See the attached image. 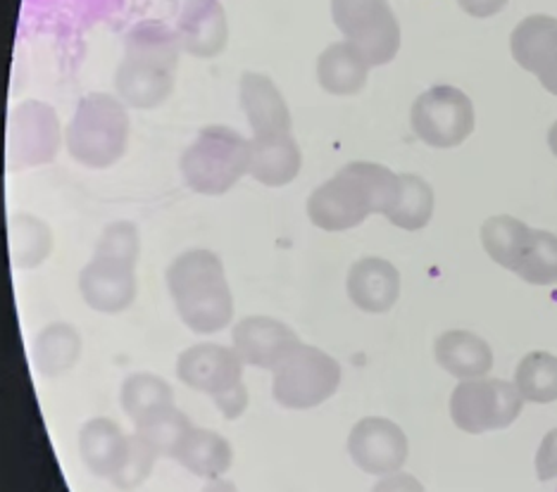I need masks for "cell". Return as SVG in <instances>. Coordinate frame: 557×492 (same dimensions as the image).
I'll return each instance as SVG.
<instances>
[{
	"mask_svg": "<svg viewBox=\"0 0 557 492\" xmlns=\"http://www.w3.org/2000/svg\"><path fill=\"white\" fill-rule=\"evenodd\" d=\"M400 193V174L376 162H348L308 198V217L326 234L350 231L370 214H388Z\"/></svg>",
	"mask_w": 557,
	"mask_h": 492,
	"instance_id": "6da1fadb",
	"label": "cell"
},
{
	"mask_svg": "<svg viewBox=\"0 0 557 492\" xmlns=\"http://www.w3.org/2000/svg\"><path fill=\"white\" fill-rule=\"evenodd\" d=\"M170 295L182 321L198 336L224 331L234 319V295L220 255L208 248L182 252L168 274Z\"/></svg>",
	"mask_w": 557,
	"mask_h": 492,
	"instance_id": "7a4b0ae2",
	"label": "cell"
},
{
	"mask_svg": "<svg viewBox=\"0 0 557 492\" xmlns=\"http://www.w3.org/2000/svg\"><path fill=\"white\" fill-rule=\"evenodd\" d=\"M132 122L126 105L108 93H91L79 100L65 129V146L72 160L88 169H108L120 162L129 146Z\"/></svg>",
	"mask_w": 557,
	"mask_h": 492,
	"instance_id": "3957f363",
	"label": "cell"
},
{
	"mask_svg": "<svg viewBox=\"0 0 557 492\" xmlns=\"http://www.w3.org/2000/svg\"><path fill=\"white\" fill-rule=\"evenodd\" d=\"M248 169L250 138L222 124L200 129L180 160V172L188 191L210 198L230 193Z\"/></svg>",
	"mask_w": 557,
	"mask_h": 492,
	"instance_id": "277c9868",
	"label": "cell"
},
{
	"mask_svg": "<svg viewBox=\"0 0 557 492\" xmlns=\"http://www.w3.org/2000/svg\"><path fill=\"white\" fill-rule=\"evenodd\" d=\"M272 395L286 409H312L324 405L341 388V364L312 345H298L272 371Z\"/></svg>",
	"mask_w": 557,
	"mask_h": 492,
	"instance_id": "5b68a950",
	"label": "cell"
},
{
	"mask_svg": "<svg viewBox=\"0 0 557 492\" xmlns=\"http://www.w3.org/2000/svg\"><path fill=\"white\" fill-rule=\"evenodd\" d=\"M522 407L524 398L517 386L503 378H470L455 386L450 395V419L470 436L512 426Z\"/></svg>",
	"mask_w": 557,
	"mask_h": 492,
	"instance_id": "8992f818",
	"label": "cell"
},
{
	"mask_svg": "<svg viewBox=\"0 0 557 492\" xmlns=\"http://www.w3.org/2000/svg\"><path fill=\"white\" fill-rule=\"evenodd\" d=\"M332 17L370 67H384L396 60L400 24L388 0H332Z\"/></svg>",
	"mask_w": 557,
	"mask_h": 492,
	"instance_id": "52a82bcc",
	"label": "cell"
},
{
	"mask_svg": "<svg viewBox=\"0 0 557 492\" xmlns=\"http://www.w3.org/2000/svg\"><path fill=\"white\" fill-rule=\"evenodd\" d=\"M410 126L426 146L441 150L458 148L474 134V103L460 88L432 86L412 103Z\"/></svg>",
	"mask_w": 557,
	"mask_h": 492,
	"instance_id": "ba28073f",
	"label": "cell"
},
{
	"mask_svg": "<svg viewBox=\"0 0 557 492\" xmlns=\"http://www.w3.org/2000/svg\"><path fill=\"white\" fill-rule=\"evenodd\" d=\"M62 129L58 112L41 100H24L10 112L8 164L10 169H27L58 157Z\"/></svg>",
	"mask_w": 557,
	"mask_h": 492,
	"instance_id": "9c48e42d",
	"label": "cell"
},
{
	"mask_svg": "<svg viewBox=\"0 0 557 492\" xmlns=\"http://www.w3.org/2000/svg\"><path fill=\"white\" fill-rule=\"evenodd\" d=\"M408 436L384 416H364L350 428L348 454L352 464L370 476H388L400 471L408 462Z\"/></svg>",
	"mask_w": 557,
	"mask_h": 492,
	"instance_id": "30bf717a",
	"label": "cell"
},
{
	"mask_svg": "<svg viewBox=\"0 0 557 492\" xmlns=\"http://www.w3.org/2000/svg\"><path fill=\"white\" fill-rule=\"evenodd\" d=\"M244 367L234 348L198 343L186 348L176 359V376L188 388L218 398L244 381Z\"/></svg>",
	"mask_w": 557,
	"mask_h": 492,
	"instance_id": "8fae6325",
	"label": "cell"
},
{
	"mask_svg": "<svg viewBox=\"0 0 557 492\" xmlns=\"http://www.w3.org/2000/svg\"><path fill=\"white\" fill-rule=\"evenodd\" d=\"M232 343L246 367L274 371L300 345V340L294 328H288L284 321L252 314L234 326Z\"/></svg>",
	"mask_w": 557,
	"mask_h": 492,
	"instance_id": "7c38bea8",
	"label": "cell"
},
{
	"mask_svg": "<svg viewBox=\"0 0 557 492\" xmlns=\"http://www.w3.org/2000/svg\"><path fill=\"white\" fill-rule=\"evenodd\" d=\"M176 65L148 55L124 53L115 72L117 98L136 110H153L174 91Z\"/></svg>",
	"mask_w": 557,
	"mask_h": 492,
	"instance_id": "4fadbf2b",
	"label": "cell"
},
{
	"mask_svg": "<svg viewBox=\"0 0 557 492\" xmlns=\"http://www.w3.org/2000/svg\"><path fill=\"white\" fill-rule=\"evenodd\" d=\"M79 290L91 310L120 314L129 310L136 300V267L115 260L94 257L79 274Z\"/></svg>",
	"mask_w": 557,
	"mask_h": 492,
	"instance_id": "5bb4252c",
	"label": "cell"
},
{
	"mask_svg": "<svg viewBox=\"0 0 557 492\" xmlns=\"http://www.w3.org/2000/svg\"><path fill=\"white\" fill-rule=\"evenodd\" d=\"M174 31L184 53L200 60L218 58L230 43V22L220 0H188Z\"/></svg>",
	"mask_w": 557,
	"mask_h": 492,
	"instance_id": "9a60e30c",
	"label": "cell"
},
{
	"mask_svg": "<svg viewBox=\"0 0 557 492\" xmlns=\"http://www.w3.org/2000/svg\"><path fill=\"white\" fill-rule=\"evenodd\" d=\"M240 108H244L252 136L290 134V110L276 84L260 72H244L238 81Z\"/></svg>",
	"mask_w": 557,
	"mask_h": 492,
	"instance_id": "2e32d148",
	"label": "cell"
},
{
	"mask_svg": "<svg viewBox=\"0 0 557 492\" xmlns=\"http://www.w3.org/2000/svg\"><path fill=\"white\" fill-rule=\"evenodd\" d=\"M352 305L367 314H386L400 298V272L384 257H362L346 279Z\"/></svg>",
	"mask_w": 557,
	"mask_h": 492,
	"instance_id": "e0dca14e",
	"label": "cell"
},
{
	"mask_svg": "<svg viewBox=\"0 0 557 492\" xmlns=\"http://www.w3.org/2000/svg\"><path fill=\"white\" fill-rule=\"evenodd\" d=\"M302 153L290 134L252 136L250 138V169L248 174L262 186L282 188L298 176Z\"/></svg>",
	"mask_w": 557,
	"mask_h": 492,
	"instance_id": "ac0fdd59",
	"label": "cell"
},
{
	"mask_svg": "<svg viewBox=\"0 0 557 492\" xmlns=\"http://www.w3.org/2000/svg\"><path fill=\"white\" fill-rule=\"evenodd\" d=\"M434 357L441 369L460 381L484 378L493 369V350L484 338L465 328L441 333L434 343Z\"/></svg>",
	"mask_w": 557,
	"mask_h": 492,
	"instance_id": "d6986e66",
	"label": "cell"
},
{
	"mask_svg": "<svg viewBox=\"0 0 557 492\" xmlns=\"http://www.w3.org/2000/svg\"><path fill=\"white\" fill-rule=\"evenodd\" d=\"M126 450H129V436H124L122 428L106 416L86 421L79 431L82 459L96 478L112 481L126 457Z\"/></svg>",
	"mask_w": 557,
	"mask_h": 492,
	"instance_id": "ffe728a7",
	"label": "cell"
},
{
	"mask_svg": "<svg viewBox=\"0 0 557 492\" xmlns=\"http://www.w3.org/2000/svg\"><path fill=\"white\" fill-rule=\"evenodd\" d=\"M370 65L360 55V50L350 41L332 43L318 58V81L326 93L338 98L358 96L367 77H370Z\"/></svg>",
	"mask_w": 557,
	"mask_h": 492,
	"instance_id": "44dd1931",
	"label": "cell"
},
{
	"mask_svg": "<svg viewBox=\"0 0 557 492\" xmlns=\"http://www.w3.org/2000/svg\"><path fill=\"white\" fill-rule=\"evenodd\" d=\"M172 459L180 462L184 469L196 474L198 478L218 481L220 476L232 469L234 450L230 440L222 438L218 431L194 426V431L186 436L182 447L176 450Z\"/></svg>",
	"mask_w": 557,
	"mask_h": 492,
	"instance_id": "7402d4cb",
	"label": "cell"
},
{
	"mask_svg": "<svg viewBox=\"0 0 557 492\" xmlns=\"http://www.w3.org/2000/svg\"><path fill=\"white\" fill-rule=\"evenodd\" d=\"M557 48V20L550 15H529L510 36V53L522 70L536 77Z\"/></svg>",
	"mask_w": 557,
	"mask_h": 492,
	"instance_id": "603a6c76",
	"label": "cell"
},
{
	"mask_svg": "<svg viewBox=\"0 0 557 492\" xmlns=\"http://www.w3.org/2000/svg\"><path fill=\"white\" fill-rule=\"evenodd\" d=\"M531 234H534V229H529L524 222L510 217V214H498V217H491L481 226V245L498 267L517 274L531 243Z\"/></svg>",
	"mask_w": 557,
	"mask_h": 492,
	"instance_id": "cb8c5ba5",
	"label": "cell"
},
{
	"mask_svg": "<svg viewBox=\"0 0 557 492\" xmlns=\"http://www.w3.org/2000/svg\"><path fill=\"white\" fill-rule=\"evenodd\" d=\"M82 357V333L67 321L48 324L36 336L34 364L44 376H60L77 367Z\"/></svg>",
	"mask_w": 557,
	"mask_h": 492,
	"instance_id": "d4e9b609",
	"label": "cell"
},
{
	"mask_svg": "<svg viewBox=\"0 0 557 492\" xmlns=\"http://www.w3.org/2000/svg\"><path fill=\"white\" fill-rule=\"evenodd\" d=\"M8 245L10 260L17 269H36L53 250V234L44 219L32 217V214H17L10 219Z\"/></svg>",
	"mask_w": 557,
	"mask_h": 492,
	"instance_id": "484cf974",
	"label": "cell"
},
{
	"mask_svg": "<svg viewBox=\"0 0 557 492\" xmlns=\"http://www.w3.org/2000/svg\"><path fill=\"white\" fill-rule=\"evenodd\" d=\"M120 400L124 414L129 416L136 426L148 419L150 414L174 405V390L162 376L138 371L124 378Z\"/></svg>",
	"mask_w": 557,
	"mask_h": 492,
	"instance_id": "4316f807",
	"label": "cell"
},
{
	"mask_svg": "<svg viewBox=\"0 0 557 492\" xmlns=\"http://www.w3.org/2000/svg\"><path fill=\"white\" fill-rule=\"evenodd\" d=\"M434 188L422 176L400 174V193L386 219L403 231H422L434 217Z\"/></svg>",
	"mask_w": 557,
	"mask_h": 492,
	"instance_id": "83f0119b",
	"label": "cell"
},
{
	"mask_svg": "<svg viewBox=\"0 0 557 492\" xmlns=\"http://www.w3.org/2000/svg\"><path fill=\"white\" fill-rule=\"evenodd\" d=\"M519 395L534 405H550L557 400V357L550 352H529L517 364L515 381Z\"/></svg>",
	"mask_w": 557,
	"mask_h": 492,
	"instance_id": "f1b7e54d",
	"label": "cell"
},
{
	"mask_svg": "<svg viewBox=\"0 0 557 492\" xmlns=\"http://www.w3.org/2000/svg\"><path fill=\"white\" fill-rule=\"evenodd\" d=\"M191 431H194V424L188 421V416L182 409H176L174 405L150 414L148 419L136 424V433L144 436L148 443L160 452V457H174L176 450L182 447L186 436Z\"/></svg>",
	"mask_w": 557,
	"mask_h": 492,
	"instance_id": "f546056e",
	"label": "cell"
},
{
	"mask_svg": "<svg viewBox=\"0 0 557 492\" xmlns=\"http://www.w3.org/2000/svg\"><path fill=\"white\" fill-rule=\"evenodd\" d=\"M517 276L531 286L557 283V236L534 229Z\"/></svg>",
	"mask_w": 557,
	"mask_h": 492,
	"instance_id": "4dcf8cb0",
	"label": "cell"
},
{
	"mask_svg": "<svg viewBox=\"0 0 557 492\" xmlns=\"http://www.w3.org/2000/svg\"><path fill=\"white\" fill-rule=\"evenodd\" d=\"M138 255H141V236H138L136 224L112 222L106 226V231L100 234L94 257L115 260L124 264H134L136 267Z\"/></svg>",
	"mask_w": 557,
	"mask_h": 492,
	"instance_id": "1f68e13d",
	"label": "cell"
},
{
	"mask_svg": "<svg viewBox=\"0 0 557 492\" xmlns=\"http://www.w3.org/2000/svg\"><path fill=\"white\" fill-rule=\"evenodd\" d=\"M160 457V452L148 443L144 436H129V450H126V457L120 466V471L112 478L120 490H134L141 483L148 481V476L153 474L156 459Z\"/></svg>",
	"mask_w": 557,
	"mask_h": 492,
	"instance_id": "d6a6232c",
	"label": "cell"
},
{
	"mask_svg": "<svg viewBox=\"0 0 557 492\" xmlns=\"http://www.w3.org/2000/svg\"><path fill=\"white\" fill-rule=\"evenodd\" d=\"M536 476L539 481L548 483L557 478V428L546 433L536 452Z\"/></svg>",
	"mask_w": 557,
	"mask_h": 492,
	"instance_id": "836d02e7",
	"label": "cell"
},
{
	"mask_svg": "<svg viewBox=\"0 0 557 492\" xmlns=\"http://www.w3.org/2000/svg\"><path fill=\"white\" fill-rule=\"evenodd\" d=\"M214 405H218V409L226 416V419L234 421L238 419L240 414L246 412L248 407V390H246V383L240 381L238 386H234L232 390H226V393L212 398Z\"/></svg>",
	"mask_w": 557,
	"mask_h": 492,
	"instance_id": "e575fe53",
	"label": "cell"
},
{
	"mask_svg": "<svg viewBox=\"0 0 557 492\" xmlns=\"http://www.w3.org/2000/svg\"><path fill=\"white\" fill-rule=\"evenodd\" d=\"M372 492H426V490L414 476L396 471L379 478V483L372 488Z\"/></svg>",
	"mask_w": 557,
	"mask_h": 492,
	"instance_id": "d590c367",
	"label": "cell"
},
{
	"mask_svg": "<svg viewBox=\"0 0 557 492\" xmlns=\"http://www.w3.org/2000/svg\"><path fill=\"white\" fill-rule=\"evenodd\" d=\"M458 5L474 20H488L508 5V0H458Z\"/></svg>",
	"mask_w": 557,
	"mask_h": 492,
	"instance_id": "8d00e7d4",
	"label": "cell"
},
{
	"mask_svg": "<svg viewBox=\"0 0 557 492\" xmlns=\"http://www.w3.org/2000/svg\"><path fill=\"white\" fill-rule=\"evenodd\" d=\"M536 77H539L541 86L546 88L550 96H557V48L553 50V55L548 58L546 65L541 67V72L536 74Z\"/></svg>",
	"mask_w": 557,
	"mask_h": 492,
	"instance_id": "74e56055",
	"label": "cell"
},
{
	"mask_svg": "<svg viewBox=\"0 0 557 492\" xmlns=\"http://www.w3.org/2000/svg\"><path fill=\"white\" fill-rule=\"evenodd\" d=\"M202 492H238V488L232 481H222V478H218V481H210L202 488Z\"/></svg>",
	"mask_w": 557,
	"mask_h": 492,
	"instance_id": "f35d334b",
	"label": "cell"
},
{
	"mask_svg": "<svg viewBox=\"0 0 557 492\" xmlns=\"http://www.w3.org/2000/svg\"><path fill=\"white\" fill-rule=\"evenodd\" d=\"M548 146H550V153L557 157V122L548 129Z\"/></svg>",
	"mask_w": 557,
	"mask_h": 492,
	"instance_id": "ab89813d",
	"label": "cell"
}]
</instances>
